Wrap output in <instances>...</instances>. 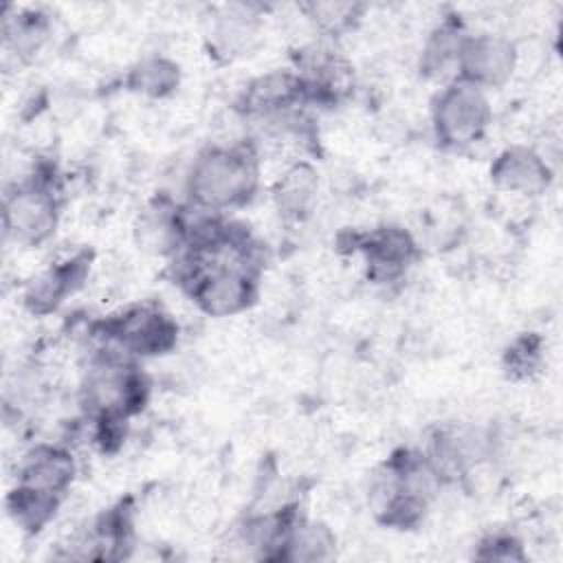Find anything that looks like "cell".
<instances>
[{
  "label": "cell",
  "mask_w": 563,
  "mask_h": 563,
  "mask_svg": "<svg viewBox=\"0 0 563 563\" xmlns=\"http://www.w3.org/2000/svg\"><path fill=\"white\" fill-rule=\"evenodd\" d=\"M367 275L374 282H394L411 264L416 242L402 227H380L361 240Z\"/></svg>",
  "instance_id": "10"
},
{
  "label": "cell",
  "mask_w": 563,
  "mask_h": 563,
  "mask_svg": "<svg viewBox=\"0 0 563 563\" xmlns=\"http://www.w3.org/2000/svg\"><path fill=\"white\" fill-rule=\"evenodd\" d=\"M209 37L211 46L224 57L242 55L251 51L257 40V15L242 4L222 7L211 20Z\"/></svg>",
  "instance_id": "13"
},
{
  "label": "cell",
  "mask_w": 563,
  "mask_h": 563,
  "mask_svg": "<svg viewBox=\"0 0 563 563\" xmlns=\"http://www.w3.org/2000/svg\"><path fill=\"white\" fill-rule=\"evenodd\" d=\"M90 271V257L86 253H75L62 262H55L40 273H35L22 290V303L31 314L44 317L59 308V303L73 295L86 279Z\"/></svg>",
  "instance_id": "6"
},
{
  "label": "cell",
  "mask_w": 563,
  "mask_h": 563,
  "mask_svg": "<svg viewBox=\"0 0 563 563\" xmlns=\"http://www.w3.org/2000/svg\"><path fill=\"white\" fill-rule=\"evenodd\" d=\"M260 185V161L246 143H216L194 158L185 189L189 205L224 213L246 205Z\"/></svg>",
  "instance_id": "1"
},
{
  "label": "cell",
  "mask_w": 563,
  "mask_h": 563,
  "mask_svg": "<svg viewBox=\"0 0 563 563\" xmlns=\"http://www.w3.org/2000/svg\"><path fill=\"white\" fill-rule=\"evenodd\" d=\"M464 24L449 15L440 20L424 37L420 51V70L431 79H442L449 70H455L457 79V59L466 40Z\"/></svg>",
  "instance_id": "12"
},
{
  "label": "cell",
  "mask_w": 563,
  "mask_h": 563,
  "mask_svg": "<svg viewBox=\"0 0 563 563\" xmlns=\"http://www.w3.org/2000/svg\"><path fill=\"white\" fill-rule=\"evenodd\" d=\"M490 121L493 108L486 90L468 81H449L433 101V132L449 150H464L482 141Z\"/></svg>",
  "instance_id": "3"
},
{
  "label": "cell",
  "mask_w": 563,
  "mask_h": 563,
  "mask_svg": "<svg viewBox=\"0 0 563 563\" xmlns=\"http://www.w3.org/2000/svg\"><path fill=\"white\" fill-rule=\"evenodd\" d=\"M334 545H336V537L330 530V526H325L323 521L295 519L277 559L303 561V563L325 561L334 554Z\"/></svg>",
  "instance_id": "14"
},
{
  "label": "cell",
  "mask_w": 563,
  "mask_h": 563,
  "mask_svg": "<svg viewBox=\"0 0 563 563\" xmlns=\"http://www.w3.org/2000/svg\"><path fill=\"white\" fill-rule=\"evenodd\" d=\"M128 84L134 92L147 99H165L176 92L180 84V70L178 64L165 55H147L130 68Z\"/></svg>",
  "instance_id": "15"
},
{
  "label": "cell",
  "mask_w": 563,
  "mask_h": 563,
  "mask_svg": "<svg viewBox=\"0 0 563 563\" xmlns=\"http://www.w3.org/2000/svg\"><path fill=\"white\" fill-rule=\"evenodd\" d=\"M539 341L532 339V336H523V339H517L512 343V347L508 350L506 354V363H508V369L517 376H528L534 372V367L539 365Z\"/></svg>",
  "instance_id": "18"
},
{
  "label": "cell",
  "mask_w": 563,
  "mask_h": 563,
  "mask_svg": "<svg viewBox=\"0 0 563 563\" xmlns=\"http://www.w3.org/2000/svg\"><path fill=\"white\" fill-rule=\"evenodd\" d=\"M301 11L306 13V20L314 24L317 31L334 37L354 26V22L363 13V7L354 2H310L303 4Z\"/></svg>",
  "instance_id": "17"
},
{
  "label": "cell",
  "mask_w": 563,
  "mask_h": 563,
  "mask_svg": "<svg viewBox=\"0 0 563 563\" xmlns=\"http://www.w3.org/2000/svg\"><path fill=\"white\" fill-rule=\"evenodd\" d=\"M106 341L128 356H158L176 345L178 325L158 306H132L103 323Z\"/></svg>",
  "instance_id": "4"
},
{
  "label": "cell",
  "mask_w": 563,
  "mask_h": 563,
  "mask_svg": "<svg viewBox=\"0 0 563 563\" xmlns=\"http://www.w3.org/2000/svg\"><path fill=\"white\" fill-rule=\"evenodd\" d=\"M515 64L517 48L510 37L493 31L468 33L457 59V79L482 90L499 88L515 75Z\"/></svg>",
  "instance_id": "5"
},
{
  "label": "cell",
  "mask_w": 563,
  "mask_h": 563,
  "mask_svg": "<svg viewBox=\"0 0 563 563\" xmlns=\"http://www.w3.org/2000/svg\"><path fill=\"white\" fill-rule=\"evenodd\" d=\"M4 233L20 246H40L59 222V196L51 174L33 169L4 194Z\"/></svg>",
  "instance_id": "2"
},
{
  "label": "cell",
  "mask_w": 563,
  "mask_h": 563,
  "mask_svg": "<svg viewBox=\"0 0 563 563\" xmlns=\"http://www.w3.org/2000/svg\"><path fill=\"white\" fill-rule=\"evenodd\" d=\"M62 499L64 497H53L24 486H15L7 497V510L18 528H22L24 532H37L53 519V515L62 506Z\"/></svg>",
  "instance_id": "16"
},
{
  "label": "cell",
  "mask_w": 563,
  "mask_h": 563,
  "mask_svg": "<svg viewBox=\"0 0 563 563\" xmlns=\"http://www.w3.org/2000/svg\"><path fill=\"white\" fill-rule=\"evenodd\" d=\"M552 172L545 156L526 145L499 152L490 165L493 185L512 198H537L550 185Z\"/></svg>",
  "instance_id": "7"
},
{
  "label": "cell",
  "mask_w": 563,
  "mask_h": 563,
  "mask_svg": "<svg viewBox=\"0 0 563 563\" xmlns=\"http://www.w3.org/2000/svg\"><path fill=\"white\" fill-rule=\"evenodd\" d=\"M77 473L70 449L62 444H37L18 462L15 486H24L44 495L64 497Z\"/></svg>",
  "instance_id": "8"
},
{
  "label": "cell",
  "mask_w": 563,
  "mask_h": 563,
  "mask_svg": "<svg viewBox=\"0 0 563 563\" xmlns=\"http://www.w3.org/2000/svg\"><path fill=\"white\" fill-rule=\"evenodd\" d=\"M277 213L290 222L306 220L319 198V174L308 161H292L282 169L271 191Z\"/></svg>",
  "instance_id": "11"
},
{
  "label": "cell",
  "mask_w": 563,
  "mask_h": 563,
  "mask_svg": "<svg viewBox=\"0 0 563 563\" xmlns=\"http://www.w3.org/2000/svg\"><path fill=\"white\" fill-rule=\"evenodd\" d=\"M303 84L295 70H268L249 81L242 92V108L257 119H271L303 103Z\"/></svg>",
  "instance_id": "9"
}]
</instances>
